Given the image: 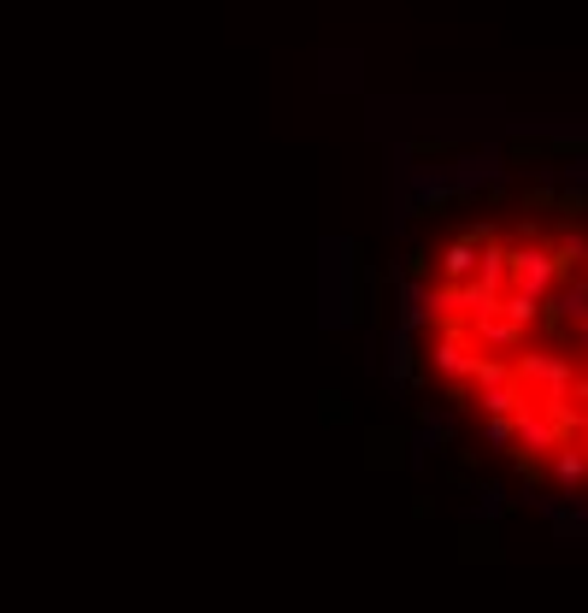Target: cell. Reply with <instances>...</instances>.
<instances>
[{
    "mask_svg": "<svg viewBox=\"0 0 588 613\" xmlns=\"http://www.w3.org/2000/svg\"><path fill=\"white\" fill-rule=\"evenodd\" d=\"M554 213H565V218H588V190H577V183H559V207Z\"/></svg>",
    "mask_w": 588,
    "mask_h": 613,
    "instance_id": "cell-1",
    "label": "cell"
}]
</instances>
